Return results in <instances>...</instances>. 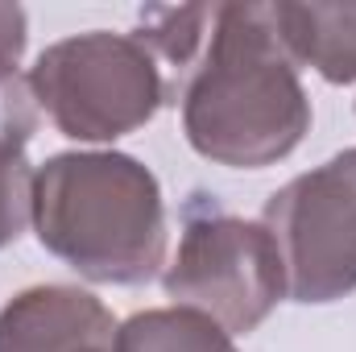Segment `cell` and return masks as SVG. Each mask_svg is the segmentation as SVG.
I'll list each match as a JSON object with an SVG mask.
<instances>
[{
  "label": "cell",
  "mask_w": 356,
  "mask_h": 352,
  "mask_svg": "<svg viewBox=\"0 0 356 352\" xmlns=\"http://www.w3.org/2000/svg\"><path fill=\"white\" fill-rule=\"evenodd\" d=\"M182 129L199 158L261 170L311 129V99L277 38L269 4H216L203 67L182 91Z\"/></svg>",
  "instance_id": "obj_1"
},
{
  "label": "cell",
  "mask_w": 356,
  "mask_h": 352,
  "mask_svg": "<svg viewBox=\"0 0 356 352\" xmlns=\"http://www.w3.org/2000/svg\"><path fill=\"white\" fill-rule=\"evenodd\" d=\"M46 253L99 286H141L166 265V207L149 166L116 150L54 154L33 178Z\"/></svg>",
  "instance_id": "obj_2"
},
{
  "label": "cell",
  "mask_w": 356,
  "mask_h": 352,
  "mask_svg": "<svg viewBox=\"0 0 356 352\" xmlns=\"http://www.w3.org/2000/svg\"><path fill=\"white\" fill-rule=\"evenodd\" d=\"M25 83L33 104L71 141H116L162 108V71L133 33L91 29L38 54Z\"/></svg>",
  "instance_id": "obj_3"
},
{
  "label": "cell",
  "mask_w": 356,
  "mask_h": 352,
  "mask_svg": "<svg viewBox=\"0 0 356 352\" xmlns=\"http://www.w3.org/2000/svg\"><path fill=\"white\" fill-rule=\"evenodd\" d=\"M162 286L175 307L207 315L228 336H249L286 298V265L266 224L191 203Z\"/></svg>",
  "instance_id": "obj_4"
},
{
  "label": "cell",
  "mask_w": 356,
  "mask_h": 352,
  "mask_svg": "<svg viewBox=\"0 0 356 352\" xmlns=\"http://www.w3.org/2000/svg\"><path fill=\"white\" fill-rule=\"evenodd\" d=\"M261 224L277 241L286 294L294 303H336L356 290V150L290 178L273 191Z\"/></svg>",
  "instance_id": "obj_5"
},
{
  "label": "cell",
  "mask_w": 356,
  "mask_h": 352,
  "mask_svg": "<svg viewBox=\"0 0 356 352\" xmlns=\"http://www.w3.org/2000/svg\"><path fill=\"white\" fill-rule=\"evenodd\" d=\"M120 323L79 286H29L0 307V352H116Z\"/></svg>",
  "instance_id": "obj_6"
},
{
  "label": "cell",
  "mask_w": 356,
  "mask_h": 352,
  "mask_svg": "<svg viewBox=\"0 0 356 352\" xmlns=\"http://www.w3.org/2000/svg\"><path fill=\"white\" fill-rule=\"evenodd\" d=\"M282 46L327 83H356V0H277L269 4Z\"/></svg>",
  "instance_id": "obj_7"
},
{
  "label": "cell",
  "mask_w": 356,
  "mask_h": 352,
  "mask_svg": "<svg viewBox=\"0 0 356 352\" xmlns=\"http://www.w3.org/2000/svg\"><path fill=\"white\" fill-rule=\"evenodd\" d=\"M116 352H236L232 336L199 311L158 307L120 323Z\"/></svg>",
  "instance_id": "obj_8"
},
{
  "label": "cell",
  "mask_w": 356,
  "mask_h": 352,
  "mask_svg": "<svg viewBox=\"0 0 356 352\" xmlns=\"http://www.w3.org/2000/svg\"><path fill=\"white\" fill-rule=\"evenodd\" d=\"M216 21V4H186V8H145L141 29L133 33L154 58H166L175 67H186L199 46L207 42Z\"/></svg>",
  "instance_id": "obj_9"
},
{
  "label": "cell",
  "mask_w": 356,
  "mask_h": 352,
  "mask_svg": "<svg viewBox=\"0 0 356 352\" xmlns=\"http://www.w3.org/2000/svg\"><path fill=\"white\" fill-rule=\"evenodd\" d=\"M29 133L0 129V249L13 245L33 224V178L38 170L25 158Z\"/></svg>",
  "instance_id": "obj_10"
},
{
  "label": "cell",
  "mask_w": 356,
  "mask_h": 352,
  "mask_svg": "<svg viewBox=\"0 0 356 352\" xmlns=\"http://www.w3.org/2000/svg\"><path fill=\"white\" fill-rule=\"evenodd\" d=\"M25 38H29L25 8L0 0V88H8L17 79V63L25 54Z\"/></svg>",
  "instance_id": "obj_11"
}]
</instances>
